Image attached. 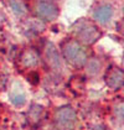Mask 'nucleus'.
<instances>
[{
	"mask_svg": "<svg viewBox=\"0 0 124 130\" xmlns=\"http://www.w3.org/2000/svg\"><path fill=\"white\" fill-rule=\"evenodd\" d=\"M72 31L77 36V39L86 45H92L101 37L99 29L96 25H93L86 20L77 21L72 26Z\"/></svg>",
	"mask_w": 124,
	"mask_h": 130,
	"instance_id": "1",
	"label": "nucleus"
},
{
	"mask_svg": "<svg viewBox=\"0 0 124 130\" xmlns=\"http://www.w3.org/2000/svg\"><path fill=\"white\" fill-rule=\"evenodd\" d=\"M63 57L68 63L74 67H82L87 62V53L86 50L77 42V41H68L62 47Z\"/></svg>",
	"mask_w": 124,
	"mask_h": 130,
	"instance_id": "2",
	"label": "nucleus"
},
{
	"mask_svg": "<svg viewBox=\"0 0 124 130\" xmlns=\"http://www.w3.org/2000/svg\"><path fill=\"white\" fill-rule=\"evenodd\" d=\"M55 121H56L57 126L61 129H71L76 123V111L73 110V108L68 107V105L61 107L57 109L56 114H55Z\"/></svg>",
	"mask_w": 124,
	"mask_h": 130,
	"instance_id": "3",
	"label": "nucleus"
},
{
	"mask_svg": "<svg viewBox=\"0 0 124 130\" xmlns=\"http://www.w3.org/2000/svg\"><path fill=\"white\" fill-rule=\"evenodd\" d=\"M36 14L37 16L46 21H51L55 20L58 15V8L50 1H42L39 3L36 6Z\"/></svg>",
	"mask_w": 124,
	"mask_h": 130,
	"instance_id": "4",
	"label": "nucleus"
},
{
	"mask_svg": "<svg viewBox=\"0 0 124 130\" xmlns=\"http://www.w3.org/2000/svg\"><path fill=\"white\" fill-rule=\"evenodd\" d=\"M124 80V76H123V71L113 67L112 70L109 71L105 76V82H107V86L112 89H119L123 87V82Z\"/></svg>",
	"mask_w": 124,
	"mask_h": 130,
	"instance_id": "5",
	"label": "nucleus"
},
{
	"mask_svg": "<svg viewBox=\"0 0 124 130\" xmlns=\"http://www.w3.org/2000/svg\"><path fill=\"white\" fill-rule=\"evenodd\" d=\"M39 61H40V57H39L37 52L34 51V50H31V48L25 50L20 56L21 64H22L24 67H26V68H31V67L37 66Z\"/></svg>",
	"mask_w": 124,
	"mask_h": 130,
	"instance_id": "6",
	"label": "nucleus"
},
{
	"mask_svg": "<svg viewBox=\"0 0 124 130\" xmlns=\"http://www.w3.org/2000/svg\"><path fill=\"white\" fill-rule=\"evenodd\" d=\"M46 60H47L49 64L51 66L52 68H60L61 67L58 51L56 50V47L52 43H49L47 47H46Z\"/></svg>",
	"mask_w": 124,
	"mask_h": 130,
	"instance_id": "7",
	"label": "nucleus"
},
{
	"mask_svg": "<svg viewBox=\"0 0 124 130\" xmlns=\"http://www.w3.org/2000/svg\"><path fill=\"white\" fill-rule=\"evenodd\" d=\"M113 16V9L109 5H103L99 6L97 10L94 11V19L102 24H105L111 20V18Z\"/></svg>",
	"mask_w": 124,
	"mask_h": 130,
	"instance_id": "8",
	"label": "nucleus"
},
{
	"mask_svg": "<svg viewBox=\"0 0 124 130\" xmlns=\"http://www.w3.org/2000/svg\"><path fill=\"white\" fill-rule=\"evenodd\" d=\"M42 114H43V108L40 105H32L29 111V120L31 123H39L42 119Z\"/></svg>",
	"mask_w": 124,
	"mask_h": 130,
	"instance_id": "9",
	"label": "nucleus"
},
{
	"mask_svg": "<svg viewBox=\"0 0 124 130\" xmlns=\"http://www.w3.org/2000/svg\"><path fill=\"white\" fill-rule=\"evenodd\" d=\"M9 5H10V8L15 14H18V15L26 14V6L20 0H9Z\"/></svg>",
	"mask_w": 124,
	"mask_h": 130,
	"instance_id": "10",
	"label": "nucleus"
},
{
	"mask_svg": "<svg viewBox=\"0 0 124 130\" xmlns=\"http://www.w3.org/2000/svg\"><path fill=\"white\" fill-rule=\"evenodd\" d=\"M87 70H88V73H89V74H96L98 71L101 70V62L98 60H91L88 62Z\"/></svg>",
	"mask_w": 124,
	"mask_h": 130,
	"instance_id": "11",
	"label": "nucleus"
},
{
	"mask_svg": "<svg viewBox=\"0 0 124 130\" xmlns=\"http://www.w3.org/2000/svg\"><path fill=\"white\" fill-rule=\"evenodd\" d=\"M11 102L15 104V105H18V107H20V105H22L24 103H25V95L22 94V93H12L11 94Z\"/></svg>",
	"mask_w": 124,
	"mask_h": 130,
	"instance_id": "12",
	"label": "nucleus"
},
{
	"mask_svg": "<svg viewBox=\"0 0 124 130\" xmlns=\"http://www.w3.org/2000/svg\"><path fill=\"white\" fill-rule=\"evenodd\" d=\"M93 130H107V129L104 128L103 125H97V126H94V128H93Z\"/></svg>",
	"mask_w": 124,
	"mask_h": 130,
	"instance_id": "13",
	"label": "nucleus"
}]
</instances>
